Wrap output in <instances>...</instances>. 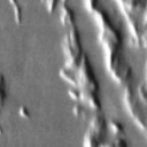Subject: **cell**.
Returning <instances> with one entry per match:
<instances>
[{
    "mask_svg": "<svg viewBox=\"0 0 147 147\" xmlns=\"http://www.w3.org/2000/svg\"><path fill=\"white\" fill-rule=\"evenodd\" d=\"M64 52L68 56V61L71 64H78L82 60L80 57V40L76 29H71L65 37L64 41Z\"/></svg>",
    "mask_w": 147,
    "mask_h": 147,
    "instance_id": "obj_1",
    "label": "cell"
},
{
    "mask_svg": "<svg viewBox=\"0 0 147 147\" xmlns=\"http://www.w3.org/2000/svg\"><path fill=\"white\" fill-rule=\"evenodd\" d=\"M61 21L63 24L74 28V13L67 6V3H63L61 8Z\"/></svg>",
    "mask_w": 147,
    "mask_h": 147,
    "instance_id": "obj_2",
    "label": "cell"
},
{
    "mask_svg": "<svg viewBox=\"0 0 147 147\" xmlns=\"http://www.w3.org/2000/svg\"><path fill=\"white\" fill-rule=\"evenodd\" d=\"M10 1V5L14 9V17L16 20V22H21V18H22V8H21V5L18 2V0H9Z\"/></svg>",
    "mask_w": 147,
    "mask_h": 147,
    "instance_id": "obj_3",
    "label": "cell"
},
{
    "mask_svg": "<svg viewBox=\"0 0 147 147\" xmlns=\"http://www.w3.org/2000/svg\"><path fill=\"white\" fill-rule=\"evenodd\" d=\"M45 1H46V6H47L48 10L52 11V10H53V7H54V5H55V0H45Z\"/></svg>",
    "mask_w": 147,
    "mask_h": 147,
    "instance_id": "obj_4",
    "label": "cell"
},
{
    "mask_svg": "<svg viewBox=\"0 0 147 147\" xmlns=\"http://www.w3.org/2000/svg\"><path fill=\"white\" fill-rule=\"evenodd\" d=\"M86 1H87V2H90V3L92 5V7H93V6L96 3V0H86Z\"/></svg>",
    "mask_w": 147,
    "mask_h": 147,
    "instance_id": "obj_5",
    "label": "cell"
}]
</instances>
